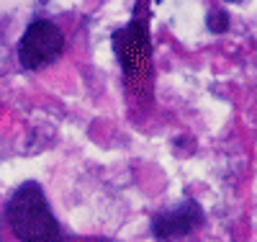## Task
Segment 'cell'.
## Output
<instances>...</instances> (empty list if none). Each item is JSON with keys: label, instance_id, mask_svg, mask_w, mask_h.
Here are the masks:
<instances>
[{"label": "cell", "instance_id": "cell-1", "mask_svg": "<svg viewBox=\"0 0 257 242\" xmlns=\"http://www.w3.org/2000/svg\"><path fill=\"white\" fill-rule=\"evenodd\" d=\"M3 242H64L44 188L36 181L18 186L3 211Z\"/></svg>", "mask_w": 257, "mask_h": 242}, {"label": "cell", "instance_id": "cell-2", "mask_svg": "<svg viewBox=\"0 0 257 242\" xmlns=\"http://www.w3.org/2000/svg\"><path fill=\"white\" fill-rule=\"evenodd\" d=\"M64 49V34L57 24L47 18H36L29 24L18 41V62L24 70H39L54 62Z\"/></svg>", "mask_w": 257, "mask_h": 242}, {"label": "cell", "instance_id": "cell-3", "mask_svg": "<svg viewBox=\"0 0 257 242\" xmlns=\"http://www.w3.org/2000/svg\"><path fill=\"white\" fill-rule=\"evenodd\" d=\"M113 44H116V54L121 59V67L126 72V77L137 83L139 77H147V70H149V36H147V29L134 21L128 24L126 29H121L116 36H113Z\"/></svg>", "mask_w": 257, "mask_h": 242}, {"label": "cell", "instance_id": "cell-4", "mask_svg": "<svg viewBox=\"0 0 257 242\" xmlns=\"http://www.w3.org/2000/svg\"><path fill=\"white\" fill-rule=\"evenodd\" d=\"M201 224H203V209L198 206V201L185 199L175 209L160 211L152 219V234L160 242H167V239H178V237L190 234L193 229H198Z\"/></svg>", "mask_w": 257, "mask_h": 242}, {"label": "cell", "instance_id": "cell-5", "mask_svg": "<svg viewBox=\"0 0 257 242\" xmlns=\"http://www.w3.org/2000/svg\"><path fill=\"white\" fill-rule=\"evenodd\" d=\"M226 26H229V13L221 8H211L208 11V29L213 34H221V31H226Z\"/></svg>", "mask_w": 257, "mask_h": 242}]
</instances>
